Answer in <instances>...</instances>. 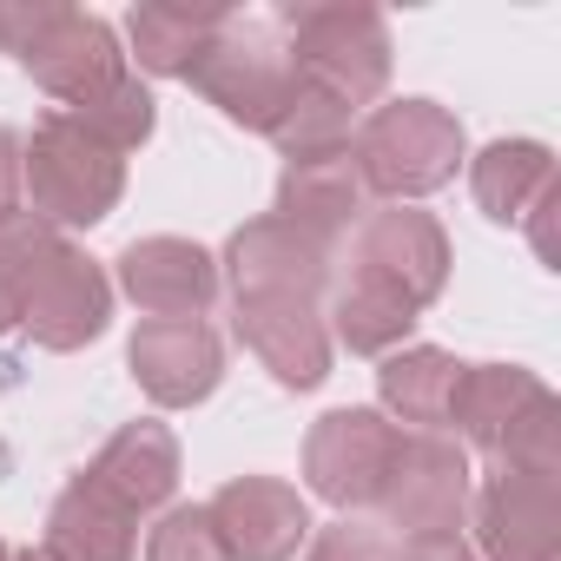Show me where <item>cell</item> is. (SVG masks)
<instances>
[{"label": "cell", "instance_id": "obj_20", "mask_svg": "<svg viewBox=\"0 0 561 561\" xmlns=\"http://www.w3.org/2000/svg\"><path fill=\"white\" fill-rule=\"evenodd\" d=\"M462 364L443 344H403L377 370V410L397 430H449V397H456Z\"/></svg>", "mask_w": 561, "mask_h": 561}, {"label": "cell", "instance_id": "obj_10", "mask_svg": "<svg viewBox=\"0 0 561 561\" xmlns=\"http://www.w3.org/2000/svg\"><path fill=\"white\" fill-rule=\"evenodd\" d=\"M449 231L416 211V205H383V211H364L357 231H351V271H370L383 277L390 291H403L416 311H430L449 285Z\"/></svg>", "mask_w": 561, "mask_h": 561}, {"label": "cell", "instance_id": "obj_19", "mask_svg": "<svg viewBox=\"0 0 561 561\" xmlns=\"http://www.w3.org/2000/svg\"><path fill=\"white\" fill-rule=\"evenodd\" d=\"M54 561H133L139 554V515H126L100 482L73 476L54 508H47V541Z\"/></svg>", "mask_w": 561, "mask_h": 561}, {"label": "cell", "instance_id": "obj_8", "mask_svg": "<svg viewBox=\"0 0 561 561\" xmlns=\"http://www.w3.org/2000/svg\"><path fill=\"white\" fill-rule=\"evenodd\" d=\"M218 277L231 285V298H311L318 305L337 277V244L285 218H251L225 238Z\"/></svg>", "mask_w": 561, "mask_h": 561}, {"label": "cell", "instance_id": "obj_28", "mask_svg": "<svg viewBox=\"0 0 561 561\" xmlns=\"http://www.w3.org/2000/svg\"><path fill=\"white\" fill-rule=\"evenodd\" d=\"M305 561H397V535L377 528V522H331V528H311L305 541Z\"/></svg>", "mask_w": 561, "mask_h": 561}, {"label": "cell", "instance_id": "obj_4", "mask_svg": "<svg viewBox=\"0 0 561 561\" xmlns=\"http://www.w3.org/2000/svg\"><path fill=\"white\" fill-rule=\"evenodd\" d=\"M21 185H27V218L54 231H93L113 218L126 192V159L100 146L73 113H47L21 139Z\"/></svg>", "mask_w": 561, "mask_h": 561}, {"label": "cell", "instance_id": "obj_32", "mask_svg": "<svg viewBox=\"0 0 561 561\" xmlns=\"http://www.w3.org/2000/svg\"><path fill=\"white\" fill-rule=\"evenodd\" d=\"M397 561H476V548L462 535H416V541H397Z\"/></svg>", "mask_w": 561, "mask_h": 561}, {"label": "cell", "instance_id": "obj_33", "mask_svg": "<svg viewBox=\"0 0 561 561\" xmlns=\"http://www.w3.org/2000/svg\"><path fill=\"white\" fill-rule=\"evenodd\" d=\"M21 331V271H14V251H8V231H0V337Z\"/></svg>", "mask_w": 561, "mask_h": 561}, {"label": "cell", "instance_id": "obj_22", "mask_svg": "<svg viewBox=\"0 0 561 561\" xmlns=\"http://www.w3.org/2000/svg\"><path fill=\"white\" fill-rule=\"evenodd\" d=\"M225 8H172V0H146L126 14V60H139V73L152 80H185L205 54V41L218 34Z\"/></svg>", "mask_w": 561, "mask_h": 561}, {"label": "cell", "instance_id": "obj_6", "mask_svg": "<svg viewBox=\"0 0 561 561\" xmlns=\"http://www.w3.org/2000/svg\"><path fill=\"white\" fill-rule=\"evenodd\" d=\"M469 495H476V469H469V449L443 430H403L397 443V462H390V482L377 495V515L397 541H416V535H462L469 522Z\"/></svg>", "mask_w": 561, "mask_h": 561}, {"label": "cell", "instance_id": "obj_1", "mask_svg": "<svg viewBox=\"0 0 561 561\" xmlns=\"http://www.w3.org/2000/svg\"><path fill=\"white\" fill-rule=\"evenodd\" d=\"M8 251L21 271V331L41 351H87L113 324V277L54 225L14 218Z\"/></svg>", "mask_w": 561, "mask_h": 561}, {"label": "cell", "instance_id": "obj_27", "mask_svg": "<svg viewBox=\"0 0 561 561\" xmlns=\"http://www.w3.org/2000/svg\"><path fill=\"white\" fill-rule=\"evenodd\" d=\"M146 561H231V554H225L205 502H172L146 528Z\"/></svg>", "mask_w": 561, "mask_h": 561}, {"label": "cell", "instance_id": "obj_5", "mask_svg": "<svg viewBox=\"0 0 561 561\" xmlns=\"http://www.w3.org/2000/svg\"><path fill=\"white\" fill-rule=\"evenodd\" d=\"M185 80H192V87H198L231 126H244V133H271L277 113H285L291 93H298V60L285 54V41H277L271 21H244V14L225 8L218 34L205 41L198 67H192Z\"/></svg>", "mask_w": 561, "mask_h": 561}, {"label": "cell", "instance_id": "obj_21", "mask_svg": "<svg viewBox=\"0 0 561 561\" xmlns=\"http://www.w3.org/2000/svg\"><path fill=\"white\" fill-rule=\"evenodd\" d=\"M416 318H423V311H416L403 291H390L383 277H370V271H344V285H337L324 324H331V344H344L351 357H390V351L410 344Z\"/></svg>", "mask_w": 561, "mask_h": 561}, {"label": "cell", "instance_id": "obj_13", "mask_svg": "<svg viewBox=\"0 0 561 561\" xmlns=\"http://www.w3.org/2000/svg\"><path fill=\"white\" fill-rule=\"evenodd\" d=\"M126 364L159 410H192L225 383V344L205 318H146L126 344Z\"/></svg>", "mask_w": 561, "mask_h": 561}, {"label": "cell", "instance_id": "obj_29", "mask_svg": "<svg viewBox=\"0 0 561 561\" xmlns=\"http://www.w3.org/2000/svg\"><path fill=\"white\" fill-rule=\"evenodd\" d=\"M54 14H60V0H0V54L21 60L54 27Z\"/></svg>", "mask_w": 561, "mask_h": 561}, {"label": "cell", "instance_id": "obj_34", "mask_svg": "<svg viewBox=\"0 0 561 561\" xmlns=\"http://www.w3.org/2000/svg\"><path fill=\"white\" fill-rule=\"evenodd\" d=\"M8 561H54L47 548H8Z\"/></svg>", "mask_w": 561, "mask_h": 561}, {"label": "cell", "instance_id": "obj_16", "mask_svg": "<svg viewBox=\"0 0 561 561\" xmlns=\"http://www.w3.org/2000/svg\"><path fill=\"white\" fill-rule=\"evenodd\" d=\"M87 482H100L126 515H152V508H172L179 495V436L152 416L113 430L100 443V456L87 462Z\"/></svg>", "mask_w": 561, "mask_h": 561}, {"label": "cell", "instance_id": "obj_11", "mask_svg": "<svg viewBox=\"0 0 561 561\" xmlns=\"http://www.w3.org/2000/svg\"><path fill=\"white\" fill-rule=\"evenodd\" d=\"M21 67L34 73L41 93L60 100V113L100 100L106 87H119V80L133 73V67H126V47H119V34H113V21H100V14H87V8H67V0H60L54 27L21 54Z\"/></svg>", "mask_w": 561, "mask_h": 561}, {"label": "cell", "instance_id": "obj_35", "mask_svg": "<svg viewBox=\"0 0 561 561\" xmlns=\"http://www.w3.org/2000/svg\"><path fill=\"white\" fill-rule=\"evenodd\" d=\"M0 462H8V443H0Z\"/></svg>", "mask_w": 561, "mask_h": 561}, {"label": "cell", "instance_id": "obj_2", "mask_svg": "<svg viewBox=\"0 0 561 561\" xmlns=\"http://www.w3.org/2000/svg\"><path fill=\"white\" fill-rule=\"evenodd\" d=\"M285 54L298 60V73L311 87H324L331 100H344L351 113L377 106L390 87V21L364 0H298L271 21Z\"/></svg>", "mask_w": 561, "mask_h": 561}, {"label": "cell", "instance_id": "obj_3", "mask_svg": "<svg viewBox=\"0 0 561 561\" xmlns=\"http://www.w3.org/2000/svg\"><path fill=\"white\" fill-rule=\"evenodd\" d=\"M351 159L370 198L410 205L456 179V165L469 159V139H462V119L436 100H383L351 133Z\"/></svg>", "mask_w": 561, "mask_h": 561}, {"label": "cell", "instance_id": "obj_30", "mask_svg": "<svg viewBox=\"0 0 561 561\" xmlns=\"http://www.w3.org/2000/svg\"><path fill=\"white\" fill-rule=\"evenodd\" d=\"M27 218V185H21V133L0 126V231Z\"/></svg>", "mask_w": 561, "mask_h": 561}, {"label": "cell", "instance_id": "obj_36", "mask_svg": "<svg viewBox=\"0 0 561 561\" xmlns=\"http://www.w3.org/2000/svg\"><path fill=\"white\" fill-rule=\"evenodd\" d=\"M0 561H8V541H0Z\"/></svg>", "mask_w": 561, "mask_h": 561}, {"label": "cell", "instance_id": "obj_23", "mask_svg": "<svg viewBox=\"0 0 561 561\" xmlns=\"http://www.w3.org/2000/svg\"><path fill=\"white\" fill-rule=\"evenodd\" d=\"M548 185H554V152L541 139H489L469 159V192L495 225H522Z\"/></svg>", "mask_w": 561, "mask_h": 561}, {"label": "cell", "instance_id": "obj_26", "mask_svg": "<svg viewBox=\"0 0 561 561\" xmlns=\"http://www.w3.org/2000/svg\"><path fill=\"white\" fill-rule=\"evenodd\" d=\"M495 469H515V476H561V403H554V390L522 410V423H515V430L502 436V449H495Z\"/></svg>", "mask_w": 561, "mask_h": 561}, {"label": "cell", "instance_id": "obj_14", "mask_svg": "<svg viewBox=\"0 0 561 561\" xmlns=\"http://www.w3.org/2000/svg\"><path fill=\"white\" fill-rule=\"evenodd\" d=\"M113 277L119 291L146 311V318H205L211 298H218V257L192 238H133L119 257H113Z\"/></svg>", "mask_w": 561, "mask_h": 561}, {"label": "cell", "instance_id": "obj_17", "mask_svg": "<svg viewBox=\"0 0 561 561\" xmlns=\"http://www.w3.org/2000/svg\"><path fill=\"white\" fill-rule=\"evenodd\" d=\"M370 211V192H364V172L351 152H324V159H291L277 172V211L298 231H318V238H344L357 231V218Z\"/></svg>", "mask_w": 561, "mask_h": 561}, {"label": "cell", "instance_id": "obj_31", "mask_svg": "<svg viewBox=\"0 0 561 561\" xmlns=\"http://www.w3.org/2000/svg\"><path fill=\"white\" fill-rule=\"evenodd\" d=\"M554 211H561V185H548L535 205H528V238H535V251H541V264H561V251H554Z\"/></svg>", "mask_w": 561, "mask_h": 561}, {"label": "cell", "instance_id": "obj_9", "mask_svg": "<svg viewBox=\"0 0 561 561\" xmlns=\"http://www.w3.org/2000/svg\"><path fill=\"white\" fill-rule=\"evenodd\" d=\"M476 561H561V476L495 469L469 495Z\"/></svg>", "mask_w": 561, "mask_h": 561}, {"label": "cell", "instance_id": "obj_18", "mask_svg": "<svg viewBox=\"0 0 561 561\" xmlns=\"http://www.w3.org/2000/svg\"><path fill=\"white\" fill-rule=\"evenodd\" d=\"M541 397H548V383L522 364H462L456 397H449V430H456L462 449L495 456L502 436L522 423V410L541 403Z\"/></svg>", "mask_w": 561, "mask_h": 561}, {"label": "cell", "instance_id": "obj_15", "mask_svg": "<svg viewBox=\"0 0 561 561\" xmlns=\"http://www.w3.org/2000/svg\"><path fill=\"white\" fill-rule=\"evenodd\" d=\"M238 337L244 351L285 383V390H318L331 377V324L311 298H238Z\"/></svg>", "mask_w": 561, "mask_h": 561}, {"label": "cell", "instance_id": "obj_12", "mask_svg": "<svg viewBox=\"0 0 561 561\" xmlns=\"http://www.w3.org/2000/svg\"><path fill=\"white\" fill-rule=\"evenodd\" d=\"M218 541L231 561H298V548L311 541V508L285 476H231L211 502H205Z\"/></svg>", "mask_w": 561, "mask_h": 561}, {"label": "cell", "instance_id": "obj_7", "mask_svg": "<svg viewBox=\"0 0 561 561\" xmlns=\"http://www.w3.org/2000/svg\"><path fill=\"white\" fill-rule=\"evenodd\" d=\"M397 443H403V430L370 403L324 410L305 436V489L318 502L344 508V515L377 508V495L390 482V462H397Z\"/></svg>", "mask_w": 561, "mask_h": 561}, {"label": "cell", "instance_id": "obj_25", "mask_svg": "<svg viewBox=\"0 0 561 561\" xmlns=\"http://www.w3.org/2000/svg\"><path fill=\"white\" fill-rule=\"evenodd\" d=\"M73 119H80L100 146H113V152L126 159V152H139V146L152 139V126H159V100H152V87H146L139 73H126V80L106 87L100 100L73 106Z\"/></svg>", "mask_w": 561, "mask_h": 561}, {"label": "cell", "instance_id": "obj_24", "mask_svg": "<svg viewBox=\"0 0 561 561\" xmlns=\"http://www.w3.org/2000/svg\"><path fill=\"white\" fill-rule=\"evenodd\" d=\"M351 133H357V113L344 106V100H331L324 87H311L305 73H298V93H291V106L277 113V126L264 133L277 152H285V165L291 159H324V152H351Z\"/></svg>", "mask_w": 561, "mask_h": 561}]
</instances>
